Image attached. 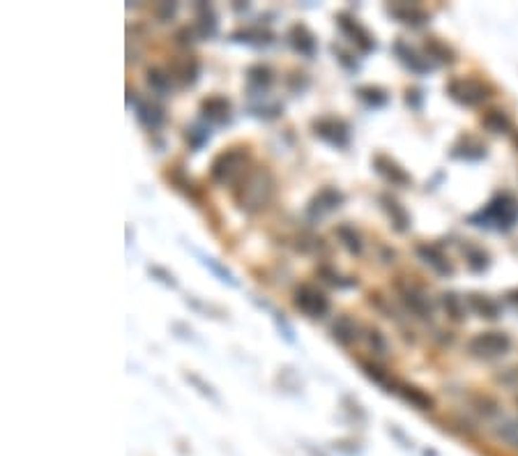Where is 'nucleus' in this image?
<instances>
[{"label": "nucleus", "instance_id": "nucleus-2", "mask_svg": "<svg viewBox=\"0 0 518 456\" xmlns=\"http://www.w3.org/2000/svg\"><path fill=\"white\" fill-rule=\"evenodd\" d=\"M247 166H249V150L245 145H235L214 157V162L210 166V176L216 185H233V182H240L247 176L249 171Z\"/></svg>", "mask_w": 518, "mask_h": 456}, {"label": "nucleus", "instance_id": "nucleus-32", "mask_svg": "<svg viewBox=\"0 0 518 456\" xmlns=\"http://www.w3.org/2000/svg\"><path fill=\"white\" fill-rule=\"evenodd\" d=\"M426 51H429L431 58H438V60H442V63H454L452 48H447L438 39H429V41H426Z\"/></svg>", "mask_w": 518, "mask_h": 456}, {"label": "nucleus", "instance_id": "nucleus-15", "mask_svg": "<svg viewBox=\"0 0 518 456\" xmlns=\"http://www.w3.org/2000/svg\"><path fill=\"white\" fill-rule=\"evenodd\" d=\"M417 256H420L426 265H431L438 275H454V265L449 263V259L442 254L440 247H436V245H417Z\"/></svg>", "mask_w": 518, "mask_h": 456}, {"label": "nucleus", "instance_id": "nucleus-14", "mask_svg": "<svg viewBox=\"0 0 518 456\" xmlns=\"http://www.w3.org/2000/svg\"><path fill=\"white\" fill-rule=\"evenodd\" d=\"M136 118L145 129L157 131L166 120V113L160 104H155L153 99H138L136 102Z\"/></svg>", "mask_w": 518, "mask_h": 456}, {"label": "nucleus", "instance_id": "nucleus-21", "mask_svg": "<svg viewBox=\"0 0 518 456\" xmlns=\"http://www.w3.org/2000/svg\"><path fill=\"white\" fill-rule=\"evenodd\" d=\"M231 39L242 41V44H249V46H267L272 41V32L263 30V28H245V30L233 32Z\"/></svg>", "mask_w": 518, "mask_h": 456}, {"label": "nucleus", "instance_id": "nucleus-4", "mask_svg": "<svg viewBox=\"0 0 518 456\" xmlns=\"http://www.w3.org/2000/svg\"><path fill=\"white\" fill-rule=\"evenodd\" d=\"M509 348H512V339H509L505 332H481V334L472 337L470 344H467V351H470L474 358H481V360L503 358L505 353H509Z\"/></svg>", "mask_w": 518, "mask_h": 456}, {"label": "nucleus", "instance_id": "nucleus-10", "mask_svg": "<svg viewBox=\"0 0 518 456\" xmlns=\"http://www.w3.org/2000/svg\"><path fill=\"white\" fill-rule=\"evenodd\" d=\"M344 201H346V196L341 194L337 187H325L313 196V201L309 203V214H311V217H323V214H328L332 210H339V207L344 205Z\"/></svg>", "mask_w": 518, "mask_h": 456}, {"label": "nucleus", "instance_id": "nucleus-29", "mask_svg": "<svg viewBox=\"0 0 518 456\" xmlns=\"http://www.w3.org/2000/svg\"><path fill=\"white\" fill-rule=\"evenodd\" d=\"M362 364V369H364V373L366 376H369L375 385H380V387H385L387 392H394V389H399V385L394 383V380H389V376L385 371H382L378 364H371V362H359Z\"/></svg>", "mask_w": 518, "mask_h": 456}, {"label": "nucleus", "instance_id": "nucleus-20", "mask_svg": "<svg viewBox=\"0 0 518 456\" xmlns=\"http://www.w3.org/2000/svg\"><path fill=\"white\" fill-rule=\"evenodd\" d=\"M394 51H396V56H399V60L403 63L408 70H413V72H417V74H424V72H429V70H431V65L426 63V60H422V58L417 56L408 44H403V41H396V44H394Z\"/></svg>", "mask_w": 518, "mask_h": 456}, {"label": "nucleus", "instance_id": "nucleus-27", "mask_svg": "<svg viewBox=\"0 0 518 456\" xmlns=\"http://www.w3.org/2000/svg\"><path fill=\"white\" fill-rule=\"evenodd\" d=\"M481 122H484V127H486L488 131H493V134H503V131H507L509 127H512L509 115L505 111H500V109H491L481 118Z\"/></svg>", "mask_w": 518, "mask_h": 456}, {"label": "nucleus", "instance_id": "nucleus-30", "mask_svg": "<svg viewBox=\"0 0 518 456\" xmlns=\"http://www.w3.org/2000/svg\"><path fill=\"white\" fill-rule=\"evenodd\" d=\"M357 97L362 99V102H366L369 106H382L387 104V93L378 86H362L357 88Z\"/></svg>", "mask_w": 518, "mask_h": 456}, {"label": "nucleus", "instance_id": "nucleus-7", "mask_svg": "<svg viewBox=\"0 0 518 456\" xmlns=\"http://www.w3.org/2000/svg\"><path fill=\"white\" fill-rule=\"evenodd\" d=\"M311 129H313L316 136L325 141V143H330L332 148H348V143H350V124L341 118L313 120Z\"/></svg>", "mask_w": 518, "mask_h": 456}, {"label": "nucleus", "instance_id": "nucleus-1", "mask_svg": "<svg viewBox=\"0 0 518 456\" xmlns=\"http://www.w3.org/2000/svg\"><path fill=\"white\" fill-rule=\"evenodd\" d=\"M235 203L245 212H258L272 201L274 196V178L265 166L249 169L247 176L238 182L235 189Z\"/></svg>", "mask_w": 518, "mask_h": 456}, {"label": "nucleus", "instance_id": "nucleus-12", "mask_svg": "<svg viewBox=\"0 0 518 456\" xmlns=\"http://www.w3.org/2000/svg\"><path fill=\"white\" fill-rule=\"evenodd\" d=\"M288 41H290V46L295 48L299 56H304V58H313L316 51H318V41H316V35L304 26V23H295V26H290Z\"/></svg>", "mask_w": 518, "mask_h": 456}, {"label": "nucleus", "instance_id": "nucleus-8", "mask_svg": "<svg viewBox=\"0 0 518 456\" xmlns=\"http://www.w3.org/2000/svg\"><path fill=\"white\" fill-rule=\"evenodd\" d=\"M337 26H339V30L344 32V35H346L350 41H353V44H355L362 53H371L373 48H375V37L362 26V23H359V21L355 19L353 14L339 12V14H337Z\"/></svg>", "mask_w": 518, "mask_h": 456}, {"label": "nucleus", "instance_id": "nucleus-23", "mask_svg": "<svg viewBox=\"0 0 518 456\" xmlns=\"http://www.w3.org/2000/svg\"><path fill=\"white\" fill-rule=\"evenodd\" d=\"M145 81L153 93H157L160 97H166L171 93V74L164 72L162 67H150L145 72Z\"/></svg>", "mask_w": 518, "mask_h": 456}, {"label": "nucleus", "instance_id": "nucleus-38", "mask_svg": "<svg viewBox=\"0 0 518 456\" xmlns=\"http://www.w3.org/2000/svg\"><path fill=\"white\" fill-rule=\"evenodd\" d=\"M175 10H178V5H175V3H164V5L157 7V14H160L162 21H169L171 16L175 14Z\"/></svg>", "mask_w": 518, "mask_h": 456}, {"label": "nucleus", "instance_id": "nucleus-39", "mask_svg": "<svg viewBox=\"0 0 518 456\" xmlns=\"http://www.w3.org/2000/svg\"><path fill=\"white\" fill-rule=\"evenodd\" d=\"M332 51H334V56H339V63L344 65V67H348V70H357V63H355V60H350V56H348V53H344V51H341V48H337V46H332Z\"/></svg>", "mask_w": 518, "mask_h": 456}, {"label": "nucleus", "instance_id": "nucleus-13", "mask_svg": "<svg viewBox=\"0 0 518 456\" xmlns=\"http://www.w3.org/2000/svg\"><path fill=\"white\" fill-rule=\"evenodd\" d=\"M373 169L378 171L387 182H391V185H399V187L410 185V176H408V173L387 155H375L373 157Z\"/></svg>", "mask_w": 518, "mask_h": 456}, {"label": "nucleus", "instance_id": "nucleus-17", "mask_svg": "<svg viewBox=\"0 0 518 456\" xmlns=\"http://www.w3.org/2000/svg\"><path fill=\"white\" fill-rule=\"evenodd\" d=\"M389 14L396 16L401 23H408V26H424L429 21V14H426L422 7L415 5H391Z\"/></svg>", "mask_w": 518, "mask_h": 456}, {"label": "nucleus", "instance_id": "nucleus-18", "mask_svg": "<svg viewBox=\"0 0 518 456\" xmlns=\"http://www.w3.org/2000/svg\"><path fill=\"white\" fill-rule=\"evenodd\" d=\"M380 203H382V207H385V210H387L389 219H391V223H394V228L399 230V233H403V230H408V226H410V217H408V212L403 210V205H399L396 198L385 196V194L380 196Z\"/></svg>", "mask_w": 518, "mask_h": 456}, {"label": "nucleus", "instance_id": "nucleus-11", "mask_svg": "<svg viewBox=\"0 0 518 456\" xmlns=\"http://www.w3.org/2000/svg\"><path fill=\"white\" fill-rule=\"evenodd\" d=\"M200 115L207 122L214 124H228L231 122V102L221 95H212L200 102Z\"/></svg>", "mask_w": 518, "mask_h": 456}, {"label": "nucleus", "instance_id": "nucleus-34", "mask_svg": "<svg viewBox=\"0 0 518 456\" xmlns=\"http://www.w3.org/2000/svg\"><path fill=\"white\" fill-rule=\"evenodd\" d=\"M445 297V306H447V311H449V316H452L454 320H463V304H461V297H456L454 293H447V295H442Z\"/></svg>", "mask_w": 518, "mask_h": 456}, {"label": "nucleus", "instance_id": "nucleus-16", "mask_svg": "<svg viewBox=\"0 0 518 456\" xmlns=\"http://www.w3.org/2000/svg\"><path fill=\"white\" fill-rule=\"evenodd\" d=\"M330 332H332V339L337 344L350 346V344H355V339H357V323L350 316H339L332 323Z\"/></svg>", "mask_w": 518, "mask_h": 456}, {"label": "nucleus", "instance_id": "nucleus-36", "mask_svg": "<svg viewBox=\"0 0 518 456\" xmlns=\"http://www.w3.org/2000/svg\"><path fill=\"white\" fill-rule=\"evenodd\" d=\"M148 272L153 277H160V281L162 284H166V286H171V288H175L178 286V281H175V277L171 275V272H166L164 268H157V265H153V268H148Z\"/></svg>", "mask_w": 518, "mask_h": 456}, {"label": "nucleus", "instance_id": "nucleus-6", "mask_svg": "<svg viewBox=\"0 0 518 456\" xmlns=\"http://www.w3.org/2000/svg\"><path fill=\"white\" fill-rule=\"evenodd\" d=\"M447 93L458 104L477 106L481 102H486L491 90H488L486 83H481L479 79H454L447 86Z\"/></svg>", "mask_w": 518, "mask_h": 456}, {"label": "nucleus", "instance_id": "nucleus-9", "mask_svg": "<svg viewBox=\"0 0 518 456\" xmlns=\"http://www.w3.org/2000/svg\"><path fill=\"white\" fill-rule=\"evenodd\" d=\"M396 290H399L401 300L406 302V306L415 313V316H420V318H431L433 316V304L429 300V295H426L420 286L396 281Z\"/></svg>", "mask_w": 518, "mask_h": 456}, {"label": "nucleus", "instance_id": "nucleus-3", "mask_svg": "<svg viewBox=\"0 0 518 456\" xmlns=\"http://www.w3.org/2000/svg\"><path fill=\"white\" fill-rule=\"evenodd\" d=\"M516 217H518V201L509 194H503V196L493 198L486 210H481L477 217H472V221L481 219V221H486V226L488 223H496L498 228H512Z\"/></svg>", "mask_w": 518, "mask_h": 456}, {"label": "nucleus", "instance_id": "nucleus-5", "mask_svg": "<svg viewBox=\"0 0 518 456\" xmlns=\"http://www.w3.org/2000/svg\"><path fill=\"white\" fill-rule=\"evenodd\" d=\"M292 302L309 318H323L330 311V300L320 288L311 284H299L292 293Z\"/></svg>", "mask_w": 518, "mask_h": 456}, {"label": "nucleus", "instance_id": "nucleus-25", "mask_svg": "<svg viewBox=\"0 0 518 456\" xmlns=\"http://www.w3.org/2000/svg\"><path fill=\"white\" fill-rule=\"evenodd\" d=\"M337 237L341 240V245H344L350 254L359 256L364 252V245H362V237H359L357 230L350 226V223H339L337 226Z\"/></svg>", "mask_w": 518, "mask_h": 456}, {"label": "nucleus", "instance_id": "nucleus-22", "mask_svg": "<svg viewBox=\"0 0 518 456\" xmlns=\"http://www.w3.org/2000/svg\"><path fill=\"white\" fill-rule=\"evenodd\" d=\"M247 81H249V88H252L254 93H265L274 81L272 70L267 67V65H252L247 72Z\"/></svg>", "mask_w": 518, "mask_h": 456}, {"label": "nucleus", "instance_id": "nucleus-28", "mask_svg": "<svg viewBox=\"0 0 518 456\" xmlns=\"http://www.w3.org/2000/svg\"><path fill=\"white\" fill-rule=\"evenodd\" d=\"M470 306L477 313H481V318H488V320H496L500 316V306L491 300L486 295H470Z\"/></svg>", "mask_w": 518, "mask_h": 456}, {"label": "nucleus", "instance_id": "nucleus-33", "mask_svg": "<svg viewBox=\"0 0 518 456\" xmlns=\"http://www.w3.org/2000/svg\"><path fill=\"white\" fill-rule=\"evenodd\" d=\"M465 256H467V265H470V270L481 272V270H486V268H488V256H486V252H481V249H477V247H467Z\"/></svg>", "mask_w": 518, "mask_h": 456}, {"label": "nucleus", "instance_id": "nucleus-24", "mask_svg": "<svg viewBox=\"0 0 518 456\" xmlns=\"http://www.w3.org/2000/svg\"><path fill=\"white\" fill-rule=\"evenodd\" d=\"M173 74L182 81V86H194L198 81V63L194 58H180L173 63Z\"/></svg>", "mask_w": 518, "mask_h": 456}, {"label": "nucleus", "instance_id": "nucleus-19", "mask_svg": "<svg viewBox=\"0 0 518 456\" xmlns=\"http://www.w3.org/2000/svg\"><path fill=\"white\" fill-rule=\"evenodd\" d=\"M196 16H198V32L203 37L216 35V14L210 3H196Z\"/></svg>", "mask_w": 518, "mask_h": 456}, {"label": "nucleus", "instance_id": "nucleus-35", "mask_svg": "<svg viewBox=\"0 0 518 456\" xmlns=\"http://www.w3.org/2000/svg\"><path fill=\"white\" fill-rule=\"evenodd\" d=\"M203 263L207 265V268H210L214 275H219L221 277V281H226V284H231V286H238V281H235V277L231 275V272L226 270V268H221L219 263H216L214 259H207V256H203Z\"/></svg>", "mask_w": 518, "mask_h": 456}, {"label": "nucleus", "instance_id": "nucleus-37", "mask_svg": "<svg viewBox=\"0 0 518 456\" xmlns=\"http://www.w3.org/2000/svg\"><path fill=\"white\" fill-rule=\"evenodd\" d=\"M369 341H371V346H373V351L375 353H385L387 351V344H385V339H382V334H380V332L378 330H371L369 332Z\"/></svg>", "mask_w": 518, "mask_h": 456}, {"label": "nucleus", "instance_id": "nucleus-31", "mask_svg": "<svg viewBox=\"0 0 518 456\" xmlns=\"http://www.w3.org/2000/svg\"><path fill=\"white\" fill-rule=\"evenodd\" d=\"M187 141L191 145V150L198 152L207 141H210V129L203 127V124H194V127H187Z\"/></svg>", "mask_w": 518, "mask_h": 456}, {"label": "nucleus", "instance_id": "nucleus-26", "mask_svg": "<svg viewBox=\"0 0 518 456\" xmlns=\"http://www.w3.org/2000/svg\"><path fill=\"white\" fill-rule=\"evenodd\" d=\"M399 394L403 396L408 403H413L415 408H420V410H431L433 408L431 396L426 392H422V389L415 387V385H399Z\"/></svg>", "mask_w": 518, "mask_h": 456}]
</instances>
